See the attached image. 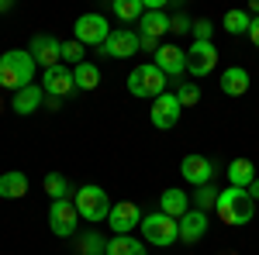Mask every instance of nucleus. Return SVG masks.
I'll return each instance as SVG.
<instances>
[{"mask_svg":"<svg viewBox=\"0 0 259 255\" xmlns=\"http://www.w3.org/2000/svg\"><path fill=\"white\" fill-rule=\"evenodd\" d=\"M190 31H194V41H211V31H214V24L204 18V21H194V28H190Z\"/></svg>","mask_w":259,"mask_h":255,"instance_id":"obj_32","label":"nucleus"},{"mask_svg":"<svg viewBox=\"0 0 259 255\" xmlns=\"http://www.w3.org/2000/svg\"><path fill=\"white\" fill-rule=\"evenodd\" d=\"M249 24H252V18L245 14V11H228L225 14V31L235 38V35H249Z\"/></svg>","mask_w":259,"mask_h":255,"instance_id":"obj_27","label":"nucleus"},{"mask_svg":"<svg viewBox=\"0 0 259 255\" xmlns=\"http://www.w3.org/2000/svg\"><path fill=\"white\" fill-rule=\"evenodd\" d=\"M142 217H145V214H142L132 200H121V203H114V207H111L107 224L114 228V235H132V231L142 224Z\"/></svg>","mask_w":259,"mask_h":255,"instance_id":"obj_11","label":"nucleus"},{"mask_svg":"<svg viewBox=\"0 0 259 255\" xmlns=\"http://www.w3.org/2000/svg\"><path fill=\"white\" fill-rule=\"evenodd\" d=\"M107 255H149V252H145V245H142L139 238L114 235L111 241H107Z\"/></svg>","mask_w":259,"mask_h":255,"instance_id":"obj_23","label":"nucleus"},{"mask_svg":"<svg viewBox=\"0 0 259 255\" xmlns=\"http://www.w3.org/2000/svg\"><path fill=\"white\" fill-rule=\"evenodd\" d=\"M204 235H207V214L190 207L187 214L180 217V241H183V245H197Z\"/></svg>","mask_w":259,"mask_h":255,"instance_id":"obj_16","label":"nucleus"},{"mask_svg":"<svg viewBox=\"0 0 259 255\" xmlns=\"http://www.w3.org/2000/svg\"><path fill=\"white\" fill-rule=\"evenodd\" d=\"M190 28H194V21L187 18V14H173V18H169V31H177V35L190 31Z\"/></svg>","mask_w":259,"mask_h":255,"instance_id":"obj_33","label":"nucleus"},{"mask_svg":"<svg viewBox=\"0 0 259 255\" xmlns=\"http://www.w3.org/2000/svg\"><path fill=\"white\" fill-rule=\"evenodd\" d=\"M152 62L166 73V79H180V73H187V52L177 48V45H159Z\"/></svg>","mask_w":259,"mask_h":255,"instance_id":"obj_15","label":"nucleus"},{"mask_svg":"<svg viewBox=\"0 0 259 255\" xmlns=\"http://www.w3.org/2000/svg\"><path fill=\"white\" fill-rule=\"evenodd\" d=\"M166 73H162L156 62H145V66H135L132 76H128V93L132 97H162L166 93Z\"/></svg>","mask_w":259,"mask_h":255,"instance_id":"obj_3","label":"nucleus"},{"mask_svg":"<svg viewBox=\"0 0 259 255\" xmlns=\"http://www.w3.org/2000/svg\"><path fill=\"white\" fill-rule=\"evenodd\" d=\"M245 90H249V69L232 66V69L221 73V93H228V97H242Z\"/></svg>","mask_w":259,"mask_h":255,"instance_id":"obj_20","label":"nucleus"},{"mask_svg":"<svg viewBox=\"0 0 259 255\" xmlns=\"http://www.w3.org/2000/svg\"><path fill=\"white\" fill-rule=\"evenodd\" d=\"M28 52H31V59L38 62V66L52 69V66H59V62H62V41L52 38V35H35Z\"/></svg>","mask_w":259,"mask_h":255,"instance_id":"obj_13","label":"nucleus"},{"mask_svg":"<svg viewBox=\"0 0 259 255\" xmlns=\"http://www.w3.org/2000/svg\"><path fill=\"white\" fill-rule=\"evenodd\" d=\"M214 66H218V48H214L211 41H194V45L187 48V73L207 76Z\"/></svg>","mask_w":259,"mask_h":255,"instance_id":"obj_10","label":"nucleus"},{"mask_svg":"<svg viewBox=\"0 0 259 255\" xmlns=\"http://www.w3.org/2000/svg\"><path fill=\"white\" fill-rule=\"evenodd\" d=\"M177 100H180V107H194V104L200 100L197 83H180L177 86Z\"/></svg>","mask_w":259,"mask_h":255,"instance_id":"obj_31","label":"nucleus"},{"mask_svg":"<svg viewBox=\"0 0 259 255\" xmlns=\"http://www.w3.org/2000/svg\"><path fill=\"white\" fill-rule=\"evenodd\" d=\"M76 224H80V211H76V203L66 196V200H52V207H49V228H52V235L56 238H73L76 235Z\"/></svg>","mask_w":259,"mask_h":255,"instance_id":"obj_7","label":"nucleus"},{"mask_svg":"<svg viewBox=\"0 0 259 255\" xmlns=\"http://www.w3.org/2000/svg\"><path fill=\"white\" fill-rule=\"evenodd\" d=\"M139 38H152V41H159L166 31H169V18L162 14V11H145L139 21Z\"/></svg>","mask_w":259,"mask_h":255,"instance_id":"obj_19","label":"nucleus"},{"mask_svg":"<svg viewBox=\"0 0 259 255\" xmlns=\"http://www.w3.org/2000/svg\"><path fill=\"white\" fill-rule=\"evenodd\" d=\"M73 203H76V211H80V221H90V224H97V221H107L111 214V196L104 193L100 186H80L76 193H73Z\"/></svg>","mask_w":259,"mask_h":255,"instance_id":"obj_5","label":"nucleus"},{"mask_svg":"<svg viewBox=\"0 0 259 255\" xmlns=\"http://www.w3.org/2000/svg\"><path fill=\"white\" fill-rule=\"evenodd\" d=\"M159 211H162L166 217L180 221V217L190 211V193H183V190H177V186L162 190V193H159Z\"/></svg>","mask_w":259,"mask_h":255,"instance_id":"obj_18","label":"nucleus"},{"mask_svg":"<svg viewBox=\"0 0 259 255\" xmlns=\"http://www.w3.org/2000/svg\"><path fill=\"white\" fill-rule=\"evenodd\" d=\"M24 193H28V176L24 173L14 169V173H4L0 176V196L4 200H21Z\"/></svg>","mask_w":259,"mask_h":255,"instance_id":"obj_22","label":"nucleus"},{"mask_svg":"<svg viewBox=\"0 0 259 255\" xmlns=\"http://www.w3.org/2000/svg\"><path fill=\"white\" fill-rule=\"evenodd\" d=\"M0 11H11V0H0Z\"/></svg>","mask_w":259,"mask_h":255,"instance_id":"obj_37","label":"nucleus"},{"mask_svg":"<svg viewBox=\"0 0 259 255\" xmlns=\"http://www.w3.org/2000/svg\"><path fill=\"white\" fill-rule=\"evenodd\" d=\"M139 228H142V238H145L149 245H156V248H169V245H177V238H180V221L166 217L162 211L145 214Z\"/></svg>","mask_w":259,"mask_h":255,"instance_id":"obj_4","label":"nucleus"},{"mask_svg":"<svg viewBox=\"0 0 259 255\" xmlns=\"http://www.w3.org/2000/svg\"><path fill=\"white\" fill-rule=\"evenodd\" d=\"M35 69H38V62L31 59V52L11 48V52L0 56V86L18 93V90H24V86L35 83Z\"/></svg>","mask_w":259,"mask_h":255,"instance_id":"obj_1","label":"nucleus"},{"mask_svg":"<svg viewBox=\"0 0 259 255\" xmlns=\"http://www.w3.org/2000/svg\"><path fill=\"white\" fill-rule=\"evenodd\" d=\"M45 107H49V111H59V107H62V97H49V93H45Z\"/></svg>","mask_w":259,"mask_h":255,"instance_id":"obj_35","label":"nucleus"},{"mask_svg":"<svg viewBox=\"0 0 259 255\" xmlns=\"http://www.w3.org/2000/svg\"><path fill=\"white\" fill-rule=\"evenodd\" d=\"M249 41L259 48V18H252V24H249Z\"/></svg>","mask_w":259,"mask_h":255,"instance_id":"obj_34","label":"nucleus"},{"mask_svg":"<svg viewBox=\"0 0 259 255\" xmlns=\"http://www.w3.org/2000/svg\"><path fill=\"white\" fill-rule=\"evenodd\" d=\"M256 176H259V173H256V166H252L249 159H232V166H228V186H242V190H249Z\"/></svg>","mask_w":259,"mask_h":255,"instance_id":"obj_21","label":"nucleus"},{"mask_svg":"<svg viewBox=\"0 0 259 255\" xmlns=\"http://www.w3.org/2000/svg\"><path fill=\"white\" fill-rule=\"evenodd\" d=\"M41 104H45V90H41L38 83H31V86H24V90H18V93L11 97V111L21 114V118H28V114L38 111Z\"/></svg>","mask_w":259,"mask_h":255,"instance_id":"obj_17","label":"nucleus"},{"mask_svg":"<svg viewBox=\"0 0 259 255\" xmlns=\"http://www.w3.org/2000/svg\"><path fill=\"white\" fill-rule=\"evenodd\" d=\"M83 52H87V48H83L76 38H73V41H62V66H73V69H76L80 62H87V59H83Z\"/></svg>","mask_w":259,"mask_h":255,"instance_id":"obj_30","label":"nucleus"},{"mask_svg":"<svg viewBox=\"0 0 259 255\" xmlns=\"http://www.w3.org/2000/svg\"><path fill=\"white\" fill-rule=\"evenodd\" d=\"M111 24H107V18L104 14H80L76 18V24H73V35H76V41H80L83 48L87 45H94V48H100L104 41L111 38Z\"/></svg>","mask_w":259,"mask_h":255,"instance_id":"obj_6","label":"nucleus"},{"mask_svg":"<svg viewBox=\"0 0 259 255\" xmlns=\"http://www.w3.org/2000/svg\"><path fill=\"white\" fill-rule=\"evenodd\" d=\"M73 79H76V90H97L100 86V69L94 62H80L73 69Z\"/></svg>","mask_w":259,"mask_h":255,"instance_id":"obj_24","label":"nucleus"},{"mask_svg":"<svg viewBox=\"0 0 259 255\" xmlns=\"http://www.w3.org/2000/svg\"><path fill=\"white\" fill-rule=\"evenodd\" d=\"M214 214H218L228 228H242V224H249V221L256 217V200L249 196V190H242V186H228V190L218 193Z\"/></svg>","mask_w":259,"mask_h":255,"instance_id":"obj_2","label":"nucleus"},{"mask_svg":"<svg viewBox=\"0 0 259 255\" xmlns=\"http://www.w3.org/2000/svg\"><path fill=\"white\" fill-rule=\"evenodd\" d=\"M180 173H183V179L197 190V186H207V183H211L214 166H211V159H204V156H187L180 162Z\"/></svg>","mask_w":259,"mask_h":255,"instance_id":"obj_14","label":"nucleus"},{"mask_svg":"<svg viewBox=\"0 0 259 255\" xmlns=\"http://www.w3.org/2000/svg\"><path fill=\"white\" fill-rule=\"evenodd\" d=\"M111 11H114V18H121V21H142L145 0H114Z\"/></svg>","mask_w":259,"mask_h":255,"instance_id":"obj_26","label":"nucleus"},{"mask_svg":"<svg viewBox=\"0 0 259 255\" xmlns=\"http://www.w3.org/2000/svg\"><path fill=\"white\" fill-rule=\"evenodd\" d=\"M135 52H142V38H139V31H132V28H114L111 38L100 45L104 59H132Z\"/></svg>","mask_w":259,"mask_h":255,"instance_id":"obj_8","label":"nucleus"},{"mask_svg":"<svg viewBox=\"0 0 259 255\" xmlns=\"http://www.w3.org/2000/svg\"><path fill=\"white\" fill-rule=\"evenodd\" d=\"M80 255H107V241L97 231H87L80 235Z\"/></svg>","mask_w":259,"mask_h":255,"instance_id":"obj_28","label":"nucleus"},{"mask_svg":"<svg viewBox=\"0 0 259 255\" xmlns=\"http://www.w3.org/2000/svg\"><path fill=\"white\" fill-rule=\"evenodd\" d=\"M41 90L49 93V97H69V93H76V79H73V69H66V66H52V69H45V76H41Z\"/></svg>","mask_w":259,"mask_h":255,"instance_id":"obj_12","label":"nucleus"},{"mask_svg":"<svg viewBox=\"0 0 259 255\" xmlns=\"http://www.w3.org/2000/svg\"><path fill=\"white\" fill-rule=\"evenodd\" d=\"M45 193L52 196V200H66V193H69V179L62 176V173H49V176H45Z\"/></svg>","mask_w":259,"mask_h":255,"instance_id":"obj_29","label":"nucleus"},{"mask_svg":"<svg viewBox=\"0 0 259 255\" xmlns=\"http://www.w3.org/2000/svg\"><path fill=\"white\" fill-rule=\"evenodd\" d=\"M218 193H221V190H214L211 183H207V186H197V190L190 193V203H194V211H204V214H211V211L218 207Z\"/></svg>","mask_w":259,"mask_h":255,"instance_id":"obj_25","label":"nucleus"},{"mask_svg":"<svg viewBox=\"0 0 259 255\" xmlns=\"http://www.w3.org/2000/svg\"><path fill=\"white\" fill-rule=\"evenodd\" d=\"M180 114H183V107H180L177 93H162V97L152 100V111H149V121H152V128H159V131H169V128H177Z\"/></svg>","mask_w":259,"mask_h":255,"instance_id":"obj_9","label":"nucleus"},{"mask_svg":"<svg viewBox=\"0 0 259 255\" xmlns=\"http://www.w3.org/2000/svg\"><path fill=\"white\" fill-rule=\"evenodd\" d=\"M249 196H252V200H259V176L252 179V186H249Z\"/></svg>","mask_w":259,"mask_h":255,"instance_id":"obj_36","label":"nucleus"}]
</instances>
